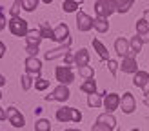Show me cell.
<instances>
[{"label": "cell", "mask_w": 149, "mask_h": 131, "mask_svg": "<svg viewBox=\"0 0 149 131\" xmlns=\"http://www.w3.org/2000/svg\"><path fill=\"white\" fill-rule=\"evenodd\" d=\"M42 2H44V4H51V2H53V0H42Z\"/></svg>", "instance_id": "45"}, {"label": "cell", "mask_w": 149, "mask_h": 131, "mask_svg": "<svg viewBox=\"0 0 149 131\" xmlns=\"http://www.w3.org/2000/svg\"><path fill=\"white\" fill-rule=\"evenodd\" d=\"M20 9H22V2H20V0H15V4L11 6V9H9V15H11V18H15V17H18V13H20Z\"/></svg>", "instance_id": "33"}, {"label": "cell", "mask_w": 149, "mask_h": 131, "mask_svg": "<svg viewBox=\"0 0 149 131\" xmlns=\"http://www.w3.org/2000/svg\"><path fill=\"white\" fill-rule=\"evenodd\" d=\"M22 2V9L27 11V13H33L36 9V6H38L40 0H20Z\"/></svg>", "instance_id": "27"}, {"label": "cell", "mask_w": 149, "mask_h": 131, "mask_svg": "<svg viewBox=\"0 0 149 131\" xmlns=\"http://www.w3.org/2000/svg\"><path fill=\"white\" fill-rule=\"evenodd\" d=\"M131 131H140V129H131Z\"/></svg>", "instance_id": "47"}, {"label": "cell", "mask_w": 149, "mask_h": 131, "mask_svg": "<svg viewBox=\"0 0 149 131\" xmlns=\"http://www.w3.org/2000/svg\"><path fill=\"white\" fill-rule=\"evenodd\" d=\"M6 118H7V115L4 111V107H0V120H6Z\"/></svg>", "instance_id": "40"}, {"label": "cell", "mask_w": 149, "mask_h": 131, "mask_svg": "<svg viewBox=\"0 0 149 131\" xmlns=\"http://www.w3.org/2000/svg\"><path fill=\"white\" fill-rule=\"evenodd\" d=\"M26 51H27L29 56H36V55H38V46H27Z\"/></svg>", "instance_id": "35"}, {"label": "cell", "mask_w": 149, "mask_h": 131, "mask_svg": "<svg viewBox=\"0 0 149 131\" xmlns=\"http://www.w3.org/2000/svg\"><path fill=\"white\" fill-rule=\"evenodd\" d=\"M140 36V35H138ZM140 38H142V42L146 44V42H149V33H146V35H142V36H140Z\"/></svg>", "instance_id": "41"}, {"label": "cell", "mask_w": 149, "mask_h": 131, "mask_svg": "<svg viewBox=\"0 0 149 131\" xmlns=\"http://www.w3.org/2000/svg\"><path fill=\"white\" fill-rule=\"evenodd\" d=\"M49 87V80H46V78H36L35 80V89L36 91H46Z\"/></svg>", "instance_id": "31"}, {"label": "cell", "mask_w": 149, "mask_h": 131, "mask_svg": "<svg viewBox=\"0 0 149 131\" xmlns=\"http://www.w3.org/2000/svg\"><path fill=\"white\" fill-rule=\"evenodd\" d=\"M62 9L65 13H74L78 9V2H74V0H65V2L62 4Z\"/></svg>", "instance_id": "28"}, {"label": "cell", "mask_w": 149, "mask_h": 131, "mask_svg": "<svg viewBox=\"0 0 149 131\" xmlns=\"http://www.w3.org/2000/svg\"><path fill=\"white\" fill-rule=\"evenodd\" d=\"M80 89L84 91V93H87V95H93V93H96V82L93 78H87L84 84L80 86Z\"/></svg>", "instance_id": "23"}, {"label": "cell", "mask_w": 149, "mask_h": 131, "mask_svg": "<svg viewBox=\"0 0 149 131\" xmlns=\"http://www.w3.org/2000/svg\"><path fill=\"white\" fill-rule=\"evenodd\" d=\"M115 51L120 56H135V53L131 51V46H129V42L125 40V38H116L115 40Z\"/></svg>", "instance_id": "8"}, {"label": "cell", "mask_w": 149, "mask_h": 131, "mask_svg": "<svg viewBox=\"0 0 149 131\" xmlns=\"http://www.w3.org/2000/svg\"><path fill=\"white\" fill-rule=\"evenodd\" d=\"M7 27H9V31L15 35V36H27L29 33V27H27V20L20 18V17H15L7 22Z\"/></svg>", "instance_id": "1"}, {"label": "cell", "mask_w": 149, "mask_h": 131, "mask_svg": "<svg viewBox=\"0 0 149 131\" xmlns=\"http://www.w3.org/2000/svg\"><path fill=\"white\" fill-rule=\"evenodd\" d=\"M96 124H104V126H107V128H111V129H115L116 120H115L113 113H102V115H98V118H96Z\"/></svg>", "instance_id": "16"}, {"label": "cell", "mask_w": 149, "mask_h": 131, "mask_svg": "<svg viewBox=\"0 0 149 131\" xmlns=\"http://www.w3.org/2000/svg\"><path fill=\"white\" fill-rule=\"evenodd\" d=\"M78 73H80V75L84 77L86 80H87V78H93V75H95L91 66H82V68H78Z\"/></svg>", "instance_id": "32"}, {"label": "cell", "mask_w": 149, "mask_h": 131, "mask_svg": "<svg viewBox=\"0 0 149 131\" xmlns=\"http://www.w3.org/2000/svg\"><path fill=\"white\" fill-rule=\"evenodd\" d=\"M74 62H77L78 68H82V66H89V51L86 47L78 49L77 53H74Z\"/></svg>", "instance_id": "14"}, {"label": "cell", "mask_w": 149, "mask_h": 131, "mask_svg": "<svg viewBox=\"0 0 149 131\" xmlns=\"http://www.w3.org/2000/svg\"><path fill=\"white\" fill-rule=\"evenodd\" d=\"M2 86H6V77L0 75V87H2Z\"/></svg>", "instance_id": "42"}, {"label": "cell", "mask_w": 149, "mask_h": 131, "mask_svg": "<svg viewBox=\"0 0 149 131\" xmlns=\"http://www.w3.org/2000/svg\"><path fill=\"white\" fill-rule=\"evenodd\" d=\"M69 53V46H60V47H56V49H51L46 53V60H55V58L58 56H65Z\"/></svg>", "instance_id": "15"}, {"label": "cell", "mask_w": 149, "mask_h": 131, "mask_svg": "<svg viewBox=\"0 0 149 131\" xmlns=\"http://www.w3.org/2000/svg\"><path fill=\"white\" fill-rule=\"evenodd\" d=\"M129 46H131V51L133 53H140V51H142V46H144V42H142V38H140V36L136 35V36H133L131 38V42H129Z\"/></svg>", "instance_id": "25"}, {"label": "cell", "mask_w": 149, "mask_h": 131, "mask_svg": "<svg viewBox=\"0 0 149 131\" xmlns=\"http://www.w3.org/2000/svg\"><path fill=\"white\" fill-rule=\"evenodd\" d=\"M120 95L118 93H106L104 95V107H106V113H113L120 107Z\"/></svg>", "instance_id": "4"}, {"label": "cell", "mask_w": 149, "mask_h": 131, "mask_svg": "<svg viewBox=\"0 0 149 131\" xmlns=\"http://www.w3.org/2000/svg\"><path fill=\"white\" fill-rule=\"evenodd\" d=\"M40 33H42V38L55 40V31L49 27V24H47V22H42V26H40Z\"/></svg>", "instance_id": "24"}, {"label": "cell", "mask_w": 149, "mask_h": 131, "mask_svg": "<svg viewBox=\"0 0 149 131\" xmlns=\"http://www.w3.org/2000/svg\"><path fill=\"white\" fill-rule=\"evenodd\" d=\"M80 120H82V113L73 107V122H80Z\"/></svg>", "instance_id": "37"}, {"label": "cell", "mask_w": 149, "mask_h": 131, "mask_svg": "<svg viewBox=\"0 0 149 131\" xmlns=\"http://www.w3.org/2000/svg\"><path fill=\"white\" fill-rule=\"evenodd\" d=\"M42 71V62L36 56H27L26 58V73L29 75H38Z\"/></svg>", "instance_id": "11"}, {"label": "cell", "mask_w": 149, "mask_h": 131, "mask_svg": "<svg viewBox=\"0 0 149 131\" xmlns=\"http://www.w3.org/2000/svg\"><path fill=\"white\" fill-rule=\"evenodd\" d=\"M113 4L118 13H127L133 7V4H135V0H113Z\"/></svg>", "instance_id": "20"}, {"label": "cell", "mask_w": 149, "mask_h": 131, "mask_svg": "<svg viewBox=\"0 0 149 131\" xmlns=\"http://www.w3.org/2000/svg\"><path fill=\"white\" fill-rule=\"evenodd\" d=\"M22 89L24 91H29L31 89V86H33V80H31V75L29 73H26V75H22Z\"/></svg>", "instance_id": "30"}, {"label": "cell", "mask_w": 149, "mask_h": 131, "mask_svg": "<svg viewBox=\"0 0 149 131\" xmlns=\"http://www.w3.org/2000/svg\"><path fill=\"white\" fill-rule=\"evenodd\" d=\"M93 20L95 18H91L84 11H78V15H77V27H78V31L86 33V31H89V29H93Z\"/></svg>", "instance_id": "7"}, {"label": "cell", "mask_w": 149, "mask_h": 131, "mask_svg": "<svg viewBox=\"0 0 149 131\" xmlns=\"http://www.w3.org/2000/svg\"><path fill=\"white\" fill-rule=\"evenodd\" d=\"M56 120L58 122H69L73 120V107H60L56 109Z\"/></svg>", "instance_id": "17"}, {"label": "cell", "mask_w": 149, "mask_h": 131, "mask_svg": "<svg viewBox=\"0 0 149 131\" xmlns=\"http://www.w3.org/2000/svg\"><path fill=\"white\" fill-rule=\"evenodd\" d=\"M6 27V17H4V13H0V31Z\"/></svg>", "instance_id": "38"}, {"label": "cell", "mask_w": 149, "mask_h": 131, "mask_svg": "<svg viewBox=\"0 0 149 131\" xmlns=\"http://www.w3.org/2000/svg\"><path fill=\"white\" fill-rule=\"evenodd\" d=\"M55 77L56 80L60 82L62 86H69L73 80H74V75H73V69H71V66H58V68L55 69Z\"/></svg>", "instance_id": "3"}, {"label": "cell", "mask_w": 149, "mask_h": 131, "mask_svg": "<svg viewBox=\"0 0 149 131\" xmlns=\"http://www.w3.org/2000/svg\"><path fill=\"white\" fill-rule=\"evenodd\" d=\"M118 64L116 60H113V58H109L107 60V68H109V71H111V75H116V71H118Z\"/></svg>", "instance_id": "34"}, {"label": "cell", "mask_w": 149, "mask_h": 131, "mask_svg": "<svg viewBox=\"0 0 149 131\" xmlns=\"http://www.w3.org/2000/svg\"><path fill=\"white\" fill-rule=\"evenodd\" d=\"M144 102H146V106L149 107V97H146V98H144Z\"/></svg>", "instance_id": "44"}, {"label": "cell", "mask_w": 149, "mask_h": 131, "mask_svg": "<svg viewBox=\"0 0 149 131\" xmlns=\"http://www.w3.org/2000/svg\"><path fill=\"white\" fill-rule=\"evenodd\" d=\"M0 98H2V91H0Z\"/></svg>", "instance_id": "48"}, {"label": "cell", "mask_w": 149, "mask_h": 131, "mask_svg": "<svg viewBox=\"0 0 149 131\" xmlns=\"http://www.w3.org/2000/svg\"><path fill=\"white\" fill-rule=\"evenodd\" d=\"M6 51H7V47H6V44H4V42H0V58H2V56L6 55Z\"/></svg>", "instance_id": "39"}, {"label": "cell", "mask_w": 149, "mask_h": 131, "mask_svg": "<svg viewBox=\"0 0 149 131\" xmlns=\"http://www.w3.org/2000/svg\"><path fill=\"white\" fill-rule=\"evenodd\" d=\"M133 84L142 87L144 89V95L149 97V73L147 71H136L135 77H133Z\"/></svg>", "instance_id": "6"}, {"label": "cell", "mask_w": 149, "mask_h": 131, "mask_svg": "<svg viewBox=\"0 0 149 131\" xmlns=\"http://www.w3.org/2000/svg\"><path fill=\"white\" fill-rule=\"evenodd\" d=\"M144 20L149 24V9H147V11H144Z\"/></svg>", "instance_id": "43"}, {"label": "cell", "mask_w": 149, "mask_h": 131, "mask_svg": "<svg viewBox=\"0 0 149 131\" xmlns=\"http://www.w3.org/2000/svg\"><path fill=\"white\" fill-rule=\"evenodd\" d=\"M102 95H106V93H102ZM98 93H93V95H87V104L91 106V107H100L104 104V97Z\"/></svg>", "instance_id": "22"}, {"label": "cell", "mask_w": 149, "mask_h": 131, "mask_svg": "<svg viewBox=\"0 0 149 131\" xmlns=\"http://www.w3.org/2000/svg\"><path fill=\"white\" fill-rule=\"evenodd\" d=\"M35 131H51V122L47 118H38L35 122Z\"/></svg>", "instance_id": "26"}, {"label": "cell", "mask_w": 149, "mask_h": 131, "mask_svg": "<svg viewBox=\"0 0 149 131\" xmlns=\"http://www.w3.org/2000/svg\"><path fill=\"white\" fill-rule=\"evenodd\" d=\"M93 27H95L98 33H107V31H109V22H107V18L96 17V18L93 20Z\"/></svg>", "instance_id": "21"}, {"label": "cell", "mask_w": 149, "mask_h": 131, "mask_svg": "<svg viewBox=\"0 0 149 131\" xmlns=\"http://www.w3.org/2000/svg\"><path fill=\"white\" fill-rule=\"evenodd\" d=\"M6 115H7V120L11 122V126L15 128H24L26 126V118H24V115H22L17 107H7L6 109Z\"/></svg>", "instance_id": "5"}, {"label": "cell", "mask_w": 149, "mask_h": 131, "mask_svg": "<svg viewBox=\"0 0 149 131\" xmlns=\"http://www.w3.org/2000/svg\"><path fill=\"white\" fill-rule=\"evenodd\" d=\"M51 95H53V100H58V102H65V100H69V97H71L69 87L68 86H62V84L58 86Z\"/></svg>", "instance_id": "13"}, {"label": "cell", "mask_w": 149, "mask_h": 131, "mask_svg": "<svg viewBox=\"0 0 149 131\" xmlns=\"http://www.w3.org/2000/svg\"><path fill=\"white\" fill-rule=\"evenodd\" d=\"M120 68H122L124 73H131V75H135V73L138 71V66H136L135 56H124V58H122Z\"/></svg>", "instance_id": "12"}, {"label": "cell", "mask_w": 149, "mask_h": 131, "mask_svg": "<svg viewBox=\"0 0 149 131\" xmlns=\"http://www.w3.org/2000/svg\"><path fill=\"white\" fill-rule=\"evenodd\" d=\"M55 40L56 42H65L69 46L71 44V38H69V27H68V24H58L55 29Z\"/></svg>", "instance_id": "10"}, {"label": "cell", "mask_w": 149, "mask_h": 131, "mask_svg": "<svg viewBox=\"0 0 149 131\" xmlns=\"http://www.w3.org/2000/svg\"><path fill=\"white\" fill-rule=\"evenodd\" d=\"M115 11H116V9H115L113 0H96V4H95V13H96V17H100V18H109Z\"/></svg>", "instance_id": "2"}, {"label": "cell", "mask_w": 149, "mask_h": 131, "mask_svg": "<svg viewBox=\"0 0 149 131\" xmlns=\"http://www.w3.org/2000/svg\"><path fill=\"white\" fill-rule=\"evenodd\" d=\"M136 33L142 36V35H146V33H149V24L144 20V18H140L138 22H136Z\"/></svg>", "instance_id": "29"}, {"label": "cell", "mask_w": 149, "mask_h": 131, "mask_svg": "<svg viewBox=\"0 0 149 131\" xmlns=\"http://www.w3.org/2000/svg\"><path fill=\"white\" fill-rule=\"evenodd\" d=\"M93 47L96 49V53H98V56L102 58V60H109V51L98 38H93Z\"/></svg>", "instance_id": "19"}, {"label": "cell", "mask_w": 149, "mask_h": 131, "mask_svg": "<svg viewBox=\"0 0 149 131\" xmlns=\"http://www.w3.org/2000/svg\"><path fill=\"white\" fill-rule=\"evenodd\" d=\"M93 131H113V129L107 128V126H104V124H95V126H93Z\"/></svg>", "instance_id": "36"}, {"label": "cell", "mask_w": 149, "mask_h": 131, "mask_svg": "<svg viewBox=\"0 0 149 131\" xmlns=\"http://www.w3.org/2000/svg\"><path fill=\"white\" fill-rule=\"evenodd\" d=\"M65 131H80V129H65Z\"/></svg>", "instance_id": "46"}, {"label": "cell", "mask_w": 149, "mask_h": 131, "mask_svg": "<svg viewBox=\"0 0 149 131\" xmlns=\"http://www.w3.org/2000/svg\"><path fill=\"white\" fill-rule=\"evenodd\" d=\"M120 106H122V111H124L125 115H131V113L136 109V100H135V97H133V95L127 91V93H124Z\"/></svg>", "instance_id": "9"}, {"label": "cell", "mask_w": 149, "mask_h": 131, "mask_svg": "<svg viewBox=\"0 0 149 131\" xmlns=\"http://www.w3.org/2000/svg\"><path fill=\"white\" fill-rule=\"evenodd\" d=\"M26 40H27V46H38V44L42 42V33L38 31V29H29Z\"/></svg>", "instance_id": "18"}]
</instances>
